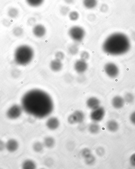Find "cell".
Returning <instances> with one entry per match:
<instances>
[{
  "label": "cell",
  "instance_id": "5",
  "mask_svg": "<svg viewBox=\"0 0 135 169\" xmlns=\"http://www.w3.org/2000/svg\"><path fill=\"white\" fill-rule=\"evenodd\" d=\"M105 72L109 77L114 79L119 75L120 70L118 66L115 63H107L104 67Z\"/></svg>",
  "mask_w": 135,
  "mask_h": 169
},
{
  "label": "cell",
  "instance_id": "35",
  "mask_svg": "<svg viewBox=\"0 0 135 169\" xmlns=\"http://www.w3.org/2000/svg\"><path fill=\"white\" fill-rule=\"evenodd\" d=\"M129 119L131 123L135 126V111H133L130 114Z\"/></svg>",
  "mask_w": 135,
  "mask_h": 169
},
{
  "label": "cell",
  "instance_id": "31",
  "mask_svg": "<svg viewBox=\"0 0 135 169\" xmlns=\"http://www.w3.org/2000/svg\"><path fill=\"white\" fill-rule=\"evenodd\" d=\"M89 57H90V55H89V53L87 52L84 51H83L81 53V59L86 61V60H87L89 58Z\"/></svg>",
  "mask_w": 135,
  "mask_h": 169
},
{
  "label": "cell",
  "instance_id": "14",
  "mask_svg": "<svg viewBox=\"0 0 135 169\" xmlns=\"http://www.w3.org/2000/svg\"><path fill=\"white\" fill-rule=\"evenodd\" d=\"M107 130L112 133H115L119 128V125L116 121L111 119L107 122L106 124Z\"/></svg>",
  "mask_w": 135,
  "mask_h": 169
},
{
  "label": "cell",
  "instance_id": "42",
  "mask_svg": "<svg viewBox=\"0 0 135 169\" xmlns=\"http://www.w3.org/2000/svg\"><path fill=\"white\" fill-rule=\"evenodd\" d=\"M64 1L68 5H71L74 3L75 0H64Z\"/></svg>",
  "mask_w": 135,
  "mask_h": 169
},
{
  "label": "cell",
  "instance_id": "34",
  "mask_svg": "<svg viewBox=\"0 0 135 169\" xmlns=\"http://www.w3.org/2000/svg\"><path fill=\"white\" fill-rule=\"evenodd\" d=\"M129 162L131 166L135 167V153L131 155L129 159Z\"/></svg>",
  "mask_w": 135,
  "mask_h": 169
},
{
  "label": "cell",
  "instance_id": "26",
  "mask_svg": "<svg viewBox=\"0 0 135 169\" xmlns=\"http://www.w3.org/2000/svg\"><path fill=\"white\" fill-rule=\"evenodd\" d=\"M68 17L71 21H76L79 18V13L76 11H72L70 12L68 14Z\"/></svg>",
  "mask_w": 135,
  "mask_h": 169
},
{
  "label": "cell",
  "instance_id": "28",
  "mask_svg": "<svg viewBox=\"0 0 135 169\" xmlns=\"http://www.w3.org/2000/svg\"><path fill=\"white\" fill-rule=\"evenodd\" d=\"M70 12H71V9L68 6H63L60 8V12L62 16H67V15H68Z\"/></svg>",
  "mask_w": 135,
  "mask_h": 169
},
{
  "label": "cell",
  "instance_id": "3",
  "mask_svg": "<svg viewBox=\"0 0 135 169\" xmlns=\"http://www.w3.org/2000/svg\"><path fill=\"white\" fill-rule=\"evenodd\" d=\"M14 56L15 62L18 65H27L33 58V49L28 45H20L15 49Z\"/></svg>",
  "mask_w": 135,
  "mask_h": 169
},
{
  "label": "cell",
  "instance_id": "32",
  "mask_svg": "<svg viewBox=\"0 0 135 169\" xmlns=\"http://www.w3.org/2000/svg\"><path fill=\"white\" fill-rule=\"evenodd\" d=\"M64 57L65 55L64 53L61 51L56 52V54H55L56 59L60 60V61H61L62 60L64 59Z\"/></svg>",
  "mask_w": 135,
  "mask_h": 169
},
{
  "label": "cell",
  "instance_id": "39",
  "mask_svg": "<svg viewBox=\"0 0 135 169\" xmlns=\"http://www.w3.org/2000/svg\"><path fill=\"white\" fill-rule=\"evenodd\" d=\"M36 22V20L33 17L30 18L28 20V24L29 25L31 26L34 25V24H35Z\"/></svg>",
  "mask_w": 135,
  "mask_h": 169
},
{
  "label": "cell",
  "instance_id": "21",
  "mask_svg": "<svg viewBox=\"0 0 135 169\" xmlns=\"http://www.w3.org/2000/svg\"><path fill=\"white\" fill-rule=\"evenodd\" d=\"M43 144L44 146L48 148H53L55 144V141L53 137H48L44 139Z\"/></svg>",
  "mask_w": 135,
  "mask_h": 169
},
{
  "label": "cell",
  "instance_id": "23",
  "mask_svg": "<svg viewBox=\"0 0 135 169\" xmlns=\"http://www.w3.org/2000/svg\"><path fill=\"white\" fill-rule=\"evenodd\" d=\"M125 102L128 104H132L134 101L135 97L130 92H127L123 97Z\"/></svg>",
  "mask_w": 135,
  "mask_h": 169
},
{
  "label": "cell",
  "instance_id": "19",
  "mask_svg": "<svg viewBox=\"0 0 135 169\" xmlns=\"http://www.w3.org/2000/svg\"><path fill=\"white\" fill-rule=\"evenodd\" d=\"M45 0H25L26 4L32 8H37L42 6Z\"/></svg>",
  "mask_w": 135,
  "mask_h": 169
},
{
  "label": "cell",
  "instance_id": "16",
  "mask_svg": "<svg viewBox=\"0 0 135 169\" xmlns=\"http://www.w3.org/2000/svg\"><path fill=\"white\" fill-rule=\"evenodd\" d=\"M98 0H83V5L85 9H95L98 5Z\"/></svg>",
  "mask_w": 135,
  "mask_h": 169
},
{
  "label": "cell",
  "instance_id": "40",
  "mask_svg": "<svg viewBox=\"0 0 135 169\" xmlns=\"http://www.w3.org/2000/svg\"><path fill=\"white\" fill-rule=\"evenodd\" d=\"M95 16L93 14H89L88 16V19L91 21H94L96 19Z\"/></svg>",
  "mask_w": 135,
  "mask_h": 169
},
{
  "label": "cell",
  "instance_id": "7",
  "mask_svg": "<svg viewBox=\"0 0 135 169\" xmlns=\"http://www.w3.org/2000/svg\"><path fill=\"white\" fill-rule=\"evenodd\" d=\"M105 113L104 108L102 107H99L96 109L93 110L90 115L91 119L94 122L97 123L102 120L105 115Z\"/></svg>",
  "mask_w": 135,
  "mask_h": 169
},
{
  "label": "cell",
  "instance_id": "30",
  "mask_svg": "<svg viewBox=\"0 0 135 169\" xmlns=\"http://www.w3.org/2000/svg\"><path fill=\"white\" fill-rule=\"evenodd\" d=\"M81 155L84 159L92 155L91 150L88 148H85L81 152Z\"/></svg>",
  "mask_w": 135,
  "mask_h": 169
},
{
  "label": "cell",
  "instance_id": "12",
  "mask_svg": "<svg viewBox=\"0 0 135 169\" xmlns=\"http://www.w3.org/2000/svg\"><path fill=\"white\" fill-rule=\"evenodd\" d=\"M60 122L59 119L56 117L49 118L46 122V125L48 129L51 130H54L59 127Z\"/></svg>",
  "mask_w": 135,
  "mask_h": 169
},
{
  "label": "cell",
  "instance_id": "20",
  "mask_svg": "<svg viewBox=\"0 0 135 169\" xmlns=\"http://www.w3.org/2000/svg\"><path fill=\"white\" fill-rule=\"evenodd\" d=\"M22 167L24 169H34L36 167V165L33 161L27 160L23 162Z\"/></svg>",
  "mask_w": 135,
  "mask_h": 169
},
{
  "label": "cell",
  "instance_id": "38",
  "mask_svg": "<svg viewBox=\"0 0 135 169\" xmlns=\"http://www.w3.org/2000/svg\"><path fill=\"white\" fill-rule=\"evenodd\" d=\"M6 149V143L0 140V152H2Z\"/></svg>",
  "mask_w": 135,
  "mask_h": 169
},
{
  "label": "cell",
  "instance_id": "8",
  "mask_svg": "<svg viewBox=\"0 0 135 169\" xmlns=\"http://www.w3.org/2000/svg\"><path fill=\"white\" fill-rule=\"evenodd\" d=\"M33 33L35 37L38 38H42L46 33V29L42 24L34 25L32 30Z\"/></svg>",
  "mask_w": 135,
  "mask_h": 169
},
{
  "label": "cell",
  "instance_id": "37",
  "mask_svg": "<svg viewBox=\"0 0 135 169\" xmlns=\"http://www.w3.org/2000/svg\"><path fill=\"white\" fill-rule=\"evenodd\" d=\"M108 9V6L105 4H103L100 6V10L103 13H105L107 12Z\"/></svg>",
  "mask_w": 135,
  "mask_h": 169
},
{
  "label": "cell",
  "instance_id": "4",
  "mask_svg": "<svg viewBox=\"0 0 135 169\" xmlns=\"http://www.w3.org/2000/svg\"><path fill=\"white\" fill-rule=\"evenodd\" d=\"M68 33L71 39L77 43L82 42L86 34L84 29L79 26L71 27L69 30Z\"/></svg>",
  "mask_w": 135,
  "mask_h": 169
},
{
  "label": "cell",
  "instance_id": "41",
  "mask_svg": "<svg viewBox=\"0 0 135 169\" xmlns=\"http://www.w3.org/2000/svg\"><path fill=\"white\" fill-rule=\"evenodd\" d=\"M3 23L4 25L6 26V27H9L11 24L10 22V21L9 20H8L7 19H5V20H4Z\"/></svg>",
  "mask_w": 135,
  "mask_h": 169
},
{
  "label": "cell",
  "instance_id": "10",
  "mask_svg": "<svg viewBox=\"0 0 135 169\" xmlns=\"http://www.w3.org/2000/svg\"><path fill=\"white\" fill-rule=\"evenodd\" d=\"M125 103L123 97L120 96H115L111 100L113 107L116 109H120L123 108Z\"/></svg>",
  "mask_w": 135,
  "mask_h": 169
},
{
  "label": "cell",
  "instance_id": "2",
  "mask_svg": "<svg viewBox=\"0 0 135 169\" xmlns=\"http://www.w3.org/2000/svg\"><path fill=\"white\" fill-rule=\"evenodd\" d=\"M131 43L129 37L122 32L110 34L105 40L102 44L104 53L112 56H121L130 50Z\"/></svg>",
  "mask_w": 135,
  "mask_h": 169
},
{
  "label": "cell",
  "instance_id": "9",
  "mask_svg": "<svg viewBox=\"0 0 135 169\" xmlns=\"http://www.w3.org/2000/svg\"><path fill=\"white\" fill-rule=\"evenodd\" d=\"M87 68L88 65L86 61L82 59L77 60L74 64V69L79 73H83L87 70Z\"/></svg>",
  "mask_w": 135,
  "mask_h": 169
},
{
  "label": "cell",
  "instance_id": "18",
  "mask_svg": "<svg viewBox=\"0 0 135 169\" xmlns=\"http://www.w3.org/2000/svg\"><path fill=\"white\" fill-rule=\"evenodd\" d=\"M18 9L15 7H11L7 10L8 16L11 19H14L18 17L19 15Z\"/></svg>",
  "mask_w": 135,
  "mask_h": 169
},
{
  "label": "cell",
  "instance_id": "13",
  "mask_svg": "<svg viewBox=\"0 0 135 169\" xmlns=\"http://www.w3.org/2000/svg\"><path fill=\"white\" fill-rule=\"evenodd\" d=\"M100 101L98 99L95 97H90L87 101V106L92 110L96 109L100 107Z\"/></svg>",
  "mask_w": 135,
  "mask_h": 169
},
{
  "label": "cell",
  "instance_id": "36",
  "mask_svg": "<svg viewBox=\"0 0 135 169\" xmlns=\"http://www.w3.org/2000/svg\"><path fill=\"white\" fill-rule=\"evenodd\" d=\"M68 121L69 123L71 124L76 123L73 114H71V115L68 117Z\"/></svg>",
  "mask_w": 135,
  "mask_h": 169
},
{
  "label": "cell",
  "instance_id": "1",
  "mask_svg": "<svg viewBox=\"0 0 135 169\" xmlns=\"http://www.w3.org/2000/svg\"><path fill=\"white\" fill-rule=\"evenodd\" d=\"M23 111L29 115L42 119L49 116L53 112L54 105L48 93L39 89H33L25 93L22 97Z\"/></svg>",
  "mask_w": 135,
  "mask_h": 169
},
{
  "label": "cell",
  "instance_id": "29",
  "mask_svg": "<svg viewBox=\"0 0 135 169\" xmlns=\"http://www.w3.org/2000/svg\"><path fill=\"white\" fill-rule=\"evenodd\" d=\"M85 163L88 165H91L94 163L96 161L95 157L93 155H91L88 157L85 158Z\"/></svg>",
  "mask_w": 135,
  "mask_h": 169
},
{
  "label": "cell",
  "instance_id": "11",
  "mask_svg": "<svg viewBox=\"0 0 135 169\" xmlns=\"http://www.w3.org/2000/svg\"><path fill=\"white\" fill-rule=\"evenodd\" d=\"M19 144L16 140L14 139H10L6 143V149L10 152H16L18 149Z\"/></svg>",
  "mask_w": 135,
  "mask_h": 169
},
{
  "label": "cell",
  "instance_id": "25",
  "mask_svg": "<svg viewBox=\"0 0 135 169\" xmlns=\"http://www.w3.org/2000/svg\"><path fill=\"white\" fill-rule=\"evenodd\" d=\"M23 32H24V31L23 28L19 26L15 27L12 30V33L16 37H19L21 36Z\"/></svg>",
  "mask_w": 135,
  "mask_h": 169
},
{
  "label": "cell",
  "instance_id": "6",
  "mask_svg": "<svg viewBox=\"0 0 135 169\" xmlns=\"http://www.w3.org/2000/svg\"><path fill=\"white\" fill-rule=\"evenodd\" d=\"M23 111L21 106L14 104L10 107L6 112V116L10 119H16L21 116Z\"/></svg>",
  "mask_w": 135,
  "mask_h": 169
},
{
  "label": "cell",
  "instance_id": "27",
  "mask_svg": "<svg viewBox=\"0 0 135 169\" xmlns=\"http://www.w3.org/2000/svg\"><path fill=\"white\" fill-rule=\"evenodd\" d=\"M68 50L70 54L74 55L78 53L79 49H78L77 45L74 44L71 45L69 47Z\"/></svg>",
  "mask_w": 135,
  "mask_h": 169
},
{
  "label": "cell",
  "instance_id": "22",
  "mask_svg": "<svg viewBox=\"0 0 135 169\" xmlns=\"http://www.w3.org/2000/svg\"><path fill=\"white\" fill-rule=\"evenodd\" d=\"M100 130V126L96 122H94L89 125V130L92 134H97L99 132Z\"/></svg>",
  "mask_w": 135,
  "mask_h": 169
},
{
  "label": "cell",
  "instance_id": "15",
  "mask_svg": "<svg viewBox=\"0 0 135 169\" xmlns=\"http://www.w3.org/2000/svg\"><path fill=\"white\" fill-rule=\"evenodd\" d=\"M51 69L53 71L57 72L62 69L63 64L61 61L55 59L51 61L50 64Z\"/></svg>",
  "mask_w": 135,
  "mask_h": 169
},
{
  "label": "cell",
  "instance_id": "17",
  "mask_svg": "<svg viewBox=\"0 0 135 169\" xmlns=\"http://www.w3.org/2000/svg\"><path fill=\"white\" fill-rule=\"evenodd\" d=\"M75 118L76 123H81L84 120L85 116L84 114L82 111H76L72 114Z\"/></svg>",
  "mask_w": 135,
  "mask_h": 169
},
{
  "label": "cell",
  "instance_id": "24",
  "mask_svg": "<svg viewBox=\"0 0 135 169\" xmlns=\"http://www.w3.org/2000/svg\"><path fill=\"white\" fill-rule=\"evenodd\" d=\"M44 146L43 143H42L39 141L34 143L33 145V149L34 152H42Z\"/></svg>",
  "mask_w": 135,
  "mask_h": 169
},
{
  "label": "cell",
  "instance_id": "33",
  "mask_svg": "<svg viewBox=\"0 0 135 169\" xmlns=\"http://www.w3.org/2000/svg\"><path fill=\"white\" fill-rule=\"evenodd\" d=\"M105 151L102 147H99L96 150V153L99 156H102L104 155Z\"/></svg>",
  "mask_w": 135,
  "mask_h": 169
}]
</instances>
